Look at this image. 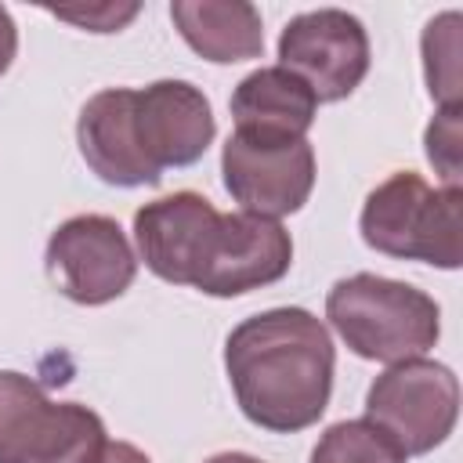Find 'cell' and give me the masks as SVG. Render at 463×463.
Instances as JSON below:
<instances>
[{"instance_id": "cell-9", "label": "cell", "mask_w": 463, "mask_h": 463, "mask_svg": "<svg viewBox=\"0 0 463 463\" xmlns=\"http://www.w3.org/2000/svg\"><path fill=\"white\" fill-rule=\"evenodd\" d=\"M221 213L199 192H174L134 213V242L145 268L174 286H195Z\"/></svg>"}, {"instance_id": "cell-20", "label": "cell", "mask_w": 463, "mask_h": 463, "mask_svg": "<svg viewBox=\"0 0 463 463\" xmlns=\"http://www.w3.org/2000/svg\"><path fill=\"white\" fill-rule=\"evenodd\" d=\"M98 463H152V459H148L137 445H130V441H109V445L101 449Z\"/></svg>"}, {"instance_id": "cell-11", "label": "cell", "mask_w": 463, "mask_h": 463, "mask_svg": "<svg viewBox=\"0 0 463 463\" xmlns=\"http://www.w3.org/2000/svg\"><path fill=\"white\" fill-rule=\"evenodd\" d=\"M134 130L145 159L156 170H166L203 159L217 123L199 87L184 80H156L145 90H134Z\"/></svg>"}, {"instance_id": "cell-15", "label": "cell", "mask_w": 463, "mask_h": 463, "mask_svg": "<svg viewBox=\"0 0 463 463\" xmlns=\"http://www.w3.org/2000/svg\"><path fill=\"white\" fill-rule=\"evenodd\" d=\"M405 459L409 456L369 420L333 423L311 452V463H405Z\"/></svg>"}, {"instance_id": "cell-17", "label": "cell", "mask_w": 463, "mask_h": 463, "mask_svg": "<svg viewBox=\"0 0 463 463\" xmlns=\"http://www.w3.org/2000/svg\"><path fill=\"white\" fill-rule=\"evenodd\" d=\"M427 159L445 177V188H459V105L441 109L427 127Z\"/></svg>"}, {"instance_id": "cell-14", "label": "cell", "mask_w": 463, "mask_h": 463, "mask_svg": "<svg viewBox=\"0 0 463 463\" xmlns=\"http://www.w3.org/2000/svg\"><path fill=\"white\" fill-rule=\"evenodd\" d=\"M170 18L184 43L206 61L232 65L264 51L260 11L246 0H174Z\"/></svg>"}, {"instance_id": "cell-2", "label": "cell", "mask_w": 463, "mask_h": 463, "mask_svg": "<svg viewBox=\"0 0 463 463\" xmlns=\"http://www.w3.org/2000/svg\"><path fill=\"white\" fill-rule=\"evenodd\" d=\"M326 318L358 358L387 365L420 358L441 336V311L434 297L369 271L333 282Z\"/></svg>"}, {"instance_id": "cell-3", "label": "cell", "mask_w": 463, "mask_h": 463, "mask_svg": "<svg viewBox=\"0 0 463 463\" xmlns=\"http://www.w3.org/2000/svg\"><path fill=\"white\" fill-rule=\"evenodd\" d=\"M459 210V188H430L420 174L398 170L365 195L358 228L365 246L376 253L452 271L463 264Z\"/></svg>"}, {"instance_id": "cell-21", "label": "cell", "mask_w": 463, "mask_h": 463, "mask_svg": "<svg viewBox=\"0 0 463 463\" xmlns=\"http://www.w3.org/2000/svg\"><path fill=\"white\" fill-rule=\"evenodd\" d=\"M206 463H260V459L250 456V452H217V456H210Z\"/></svg>"}, {"instance_id": "cell-1", "label": "cell", "mask_w": 463, "mask_h": 463, "mask_svg": "<svg viewBox=\"0 0 463 463\" xmlns=\"http://www.w3.org/2000/svg\"><path fill=\"white\" fill-rule=\"evenodd\" d=\"M336 351L322 318L304 307H271L242 318L224 340V369L242 416L293 434L329 405Z\"/></svg>"}, {"instance_id": "cell-19", "label": "cell", "mask_w": 463, "mask_h": 463, "mask_svg": "<svg viewBox=\"0 0 463 463\" xmlns=\"http://www.w3.org/2000/svg\"><path fill=\"white\" fill-rule=\"evenodd\" d=\"M14 51H18V29H14L11 11H7V7H0V76L11 69Z\"/></svg>"}, {"instance_id": "cell-4", "label": "cell", "mask_w": 463, "mask_h": 463, "mask_svg": "<svg viewBox=\"0 0 463 463\" xmlns=\"http://www.w3.org/2000/svg\"><path fill=\"white\" fill-rule=\"evenodd\" d=\"M105 423L80 402H51L36 380L0 369V463H98Z\"/></svg>"}, {"instance_id": "cell-6", "label": "cell", "mask_w": 463, "mask_h": 463, "mask_svg": "<svg viewBox=\"0 0 463 463\" xmlns=\"http://www.w3.org/2000/svg\"><path fill=\"white\" fill-rule=\"evenodd\" d=\"M47 275L72 304L98 307L123 297L137 275V257L123 228L105 213L61 221L47 239Z\"/></svg>"}, {"instance_id": "cell-10", "label": "cell", "mask_w": 463, "mask_h": 463, "mask_svg": "<svg viewBox=\"0 0 463 463\" xmlns=\"http://www.w3.org/2000/svg\"><path fill=\"white\" fill-rule=\"evenodd\" d=\"M289 264H293V239L279 221L246 210L221 213L195 289L206 297H239L279 282L289 271Z\"/></svg>"}, {"instance_id": "cell-5", "label": "cell", "mask_w": 463, "mask_h": 463, "mask_svg": "<svg viewBox=\"0 0 463 463\" xmlns=\"http://www.w3.org/2000/svg\"><path fill=\"white\" fill-rule=\"evenodd\" d=\"M459 416V380L430 358H405L383 369L365 394V420L376 423L405 456L438 449Z\"/></svg>"}, {"instance_id": "cell-12", "label": "cell", "mask_w": 463, "mask_h": 463, "mask_svg": "<svg viewBox=\"0 0 463 463\" xmlns=\"http://www.w3.org/2000/svg\"><path fill=\"white\" fill-rule=\"evenodd\" d=\"M76 141L80 156L87 166L116 188H141V184H159L163 170H156L134 130V90L130 87H109L98 90L83 109L76 123Z\"/></svg>"}, {"instance_id": "cell-7", "label": "cell", "mask_w": 463, "mask_h": 463, "mask_svg": "<svg viewBox=\"0 0 463 463\" xmlns=\"http://www.w3.org/2000/svg\"><path fill=\"white\" fill-rule=\"evenodd\" d=\"M279 65L304 80L315 101H340L369 72L365 25L340 7L304 11L279 36Z\"/></svg>"}, {"instance_id": "cell-8", "label": "cell", "mask_w": 463, "mask_h": 463, "mask_svg": "<svg viewBox=\"0 0 463 463\" xmlns=\"http://www.w3.org/2000/svg\"><path fill=\"white\" fill-rule=\"evenodd\" d=\"M221 174L246 213L275 221L307 203L315 188V148L307 137L293 145H253L232 134L221 148Z\"/></svg>"}, {"instance_id": "cell-18", "label": "cell", "mask_w": 463, "mask_h": 463, "mask_svg": "<svg viewBox=\"0 0 463 463\" xmlns=\"http://www.w3.org/2000/svg\"><path fill=\"white\" fill-rule=\"evenodd\" d=\"M141 7L137 4H87V7H51L54 18L83 25L90 33H119Z\"/></svg>"}, {"instance_id": "cell-16", "label": "cell", "mask_w": 463, "mask_h": 463, "mask_svg": "<svg viewBox=\"0 0 463 463\" xmlns=\"http://www.w3.org/2000/svg\"><path fill=\"white\" fill-rule=\"evenodd\" d=\"M423 72L441 109L459 105V14L445 11L423 29Z\"/></svg>"}, {"instance_id": "cell-13", "label": "cell", "mask_w": 463, "mask_h": 463, "mask_svg": "<svg viewBox=\"0 0 463 463\" xmlns=\"http://www.w3.org/2000/svg\"><path fill=\"white\" fill-rule=\"evenodd\" d=\"M315 94L304 80L286 72L282 65H264L239 80L232 94L235 137L253 145H293L315 123Z\"/></svg>"}]
</instances>
